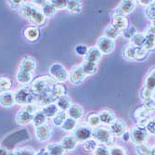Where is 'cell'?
Wrapping results in <instances>:
<instances>
[{"label": "cell", "instance_id": "cell-54", "mask_svg": "<svg viewBox=\"0 0 155 155\" xmlns=\"http://www.w3.org/2000/svg\"><path fill=\"white\" fill-rule=\"evenodd\" d=\"M8 2V5L10 7L11 9L13 10H19L20 8L21 7V5L25 2V1H22V0H12V1H7Z\"/></svg>", "mask_w": 155, "mask_h": 155}, {"label": "cell", "instance_id": "cell-8", "mask_svg": "<svg viewBox=\"0 0 155 155\" xmlns=\"http://www.w3.org/2000/svg\"><path fill=\"white\" fill-rule=\"evenodd\" d=\"M137 7V2L133 1V0H124L122 1L119 6L114 9L111 13V16H116V15H123V16H126L131 14L135 8Z\"/></svg>", "mask_w": 155, "mask_h": 155}, {"label": "cell", "instance_id": "cell-28", "mask_svg": "<svg viewBox=\"0 0 155 155\" xmlns=\"http://www.w3.org/2000/svg\"><path fill=\"white\" fill-rule=\"evenodd\" d=\"M46 150L48 155H64L65 150L60 142H53L47 146Z\"/></svg>", "mask_w": 155, "mask_h": 155}, {"label": "cell", "instance_id": "cell-24", "mask_svg": "<svg viewBox=\"0 0 155 155\" xmlns=\"http://www.w3.org/2000/svg\"><path fill=\"white\" fill-rule=\"evenodd\" d=\"M16 79H17V82L21 84V86H27V84H31L34 78H33V74H29V73L18 70L17 74H16Z\"/></svg>", "mask_w": 155, "mask_h": 155}, {"label": "cell", "instance_id": "cell-60", "mask_svg": "<svg viewBox=\"0 0 155 155\" xmlns=\"http://www.w3.org/2000/svg\"><path fill=\"white\" fill-rule=\"evenodd\" d=\"M149 155H155V148H154V146H151Z\"/></svg>", "mask_w": 155, "mask_h": 155}, {"label": "cell", "instance_id": "cell-59", "mask_svg": "<svg viewBox=\"0 0 155 155\" xmlns=\"http://www.w3.org/2000/svg\"><path fill=\"white\" fill-rule=\"evenodd\" d=\"M35 155H48V154L46 149H40V150L35 153Z\"/></svg>", "mask_w": 155, "mask_h": 155}, {"label": "cell", "instance_id": "cell-21", "mask_svg": "<svg viewBox=\"0 0 155 155\" xmlns=\"http://www.w3.org/2000/svg\"><path fill=\"white\" fill-rule=\"evenodd\" d=\"M23 35L24 37L30 42H35L39 38L40 32L36 26H27L23 30Z\"/></svg>", "mask_w": 155, "mask_h": 155}, {"label": "cell", "instance_id": "cell-58", "mask_svg": "<svg viewBox=\"0 0 155 155\" xmlns=\"http://www.w3.org/2000/svg\"><path fill=\"white\" fill-rule=\"evenodd\" d=\"M8 150L6 148L0 146V155H8Z\"/></svg>", "mask_w": 155, "mask_h": 155}, {"label": "cell", "instance_id": "cell-22", "mask_svg": "<svg viewBox=\"0 0 155 155\" xmlns=\"http://www.w3.org/2000/svg\"><path fill=\"white\" fill-rule=\"evenodd\" d=\"M46 20L47 18L44 16L43 12H42L41 7H38L33 13V15L31 16L29 21L35 24V26H41L46 22Z\"/></svg>", "mask_w": 155, "mask_h": 155}, {"label": "cell", "instance_id": "cell-13", "mask_svg": "<svg viewBox=\"0 0 155 155\" xmlns=\"http://www.w3.org/2000/svg\"><path fill=\"white\" fill-rule=\"evenodd\" d=\"M35 69H36V61L35 60V58L31 57V56H26V57H24L21 61L18 70L29 74H34Z\"/></svg>", "mask_w": 155, "mask_h": 155}, {"label": "cell", "instance_id": "cell-42", "mask_svg": "<svg viewBox=\"0 0 155 155\" xmlns=\"http://www.w3.org/2000/svg\"><path fill=\"white\" fill-rule=\"evenodd\" d=\"M145 16L147 19L150 21V24H154V19H155V2L151 3L150 6L145 8L144 10Z\"/></svg>", "mask_w": 155, "mask_h": 155}, {"label": "cell", "instance_id": "cell-36", "mask_svg": "<svg viewBox=\"0 0 155 155\" xmlns=\"http://www.w3.org/2000/svg\"><path fill=\"white\" fill-rule=\"evenodd\" d=\"M47 117L46 115L43 114V111H42L41 110H38L35 115H34V118H33V121H32V124L33 125L35 126V127H38V126L42 125V124H46L47 122Z\"/></svg>", "mask_w": 155, "mask_h": 155}, {"label": "cell", "instance_id": "cell-51", "mask_svg": "<svg viewBox=\"0 0 155 155\" xmlns=\"http://www.w3.org/2000/svg\"><path fill=\"white\" fill-rule=\"evenodd\" d=\"M87 49H88V47H87L86 45H84V44L76 45L75 48H74V51H75L76 55L79 56V57H84V55L87 54Z\"/></svg>", "mask_w": 155, "mask_h": 155}, {"label": "cell", "instance_id": "cell-27", "mask_svg": "<svg viewBox=\"0 0 155 155\" xmlns=\"http://www.w3.org/2000/svg\"><path fill=\"white\" fill-rule=\"evenodd\" d=\"M66 8L73 14H80L83 10V3L79 0H69L67 1Z\"/></svg>", "mask_w": 155, "mask_h": 155}, {"label": "cell", "instance_id": "cell-18", "mask_svg": "<svg viewBox=\"0 0 155 155\" xmlns=\"http://www.w3.org/2000/svg\"><path fill=\"white\" fill-rule=\"evenodd\" d=\"M112 25L122 34V32L127 28V26L130 24L128 21V19L123 15H116L112 17Z\"/></svg>", "mask_w": 155, "mask_h": 155}, {"label": "cell", "instance_id": "cell-49", "mask_svg": "<svg viewBox=\"0 0 155 155\" xmlns=\"http://www.w3.org/2000/svg\"><path fill=\"white\" fill-rule=\"evenodd\" d=\"M143 101V108H145L148 111L152 112L154 111L155 109V101H154V97H150L146 98V100L142 101Z\"/></svg>", "mask_w": 155, "mask_h": 155}, {"label": "cell", "instance_id": "cell-4", "mask_svg": "<svg viewBox=\"0 0 155 155\" xmlns=\"http://www.w3.org/2000/svg\"><path fill=\"white\" fill-rule=\"evenodd\" d=\"M97 144H103L106 146H110L114 142V137H112L109 127L103 125H100L94 128L92 131V137Z\"/></svg>", "mask_w": 155, "mask_h": 155}, {"label": "cell", "instance_id": "cell-56", "mask_svg": "<svg viewBox=\"0 0 155 155\" xmlns=\"http://www.w3.org/2000/svg\"><path fill=\"white\" fill-rule=\"evenodd\" d=\"M154 31H155V27H154V24H150L148 26V28L145 30V33L144 34H154Z\"/></svg>", "mask_w": 155, "mask_h": 155}, {"label": "cell", "instance_id": "cell-7", "mask_svg": "<svg viewBox=\"0 0 155 155\" xmlns=\"http://www.w3.org/2000/svg\"><path fill=\"white\" fill-rule=\"evenodd\" d=\"M92 131L93 129L87 124H77L73 131V136L78 143H83L92 137Z\"/></svg>", "mask_w": 155, "mask_h": 155}, {"label": "cell", "instance_id": "cell-43", "mask_svg": "<svg viewBox=\"0 0 155 155\" xmlns=\"http://www.w3.org/2000/svg\"><path fill=\"white\" fill-rule=\"evenodd\" d=\"M137 33V28L133 25V24H129L127 26L126 29H124L123 32H122V36L126 39V40H131V38Z\"/></svg>", "mask_w": 155, "mask_h": 155}, {"label": "cell", "instance_id": "cell-53", "mask_svg": "<svg viewBox=\"0 0 155 155\" xmlns=\"http://www.w3.org/2000/svg\"><path fill=\"white\" fill-rule=\"evenodd\" d=\"M139 97L142 101L146 100V98H150V97H154V91L147 89L145 87H142L141 90L139 92Z\"/></svg>", "mask_w": 155, "mask_h": 155}, {"label": "cell", "instance_id": "cell-30", "mask_svg": "<svg viewBox=\"0 0 155 155\" xmlns=\"http://www.w3.org/2000/svg\"><path fill=\"white\" fill-rule=\"evenodd\" d=\"M143 87L152 90V91L155 90V69H154V67L151 68V70L149 72L147 76L145 77Z\"/></svg>", "mask_w": 155, "mask_h": 155}, {"label": "cell", "instance_id": "cell-35", "mask_svg": "<svg viewBox=\"0 0 155 155\" xmlns=\"http://www.w3.org/2000/svg\"><path fill=\"white\" fill-rule=\"evenodd\" d=\"M130 45L135 48H143L145 43V35L144 33H137L130 40Z\"/></svg>", "mask_w": 155, "mask_h": 155}, {"label": "cell", "instance_id": "cell-9", "mask_svg": "<svg viewBox=\"0 0 155 155\" xmlns=\"http://www.w3.org/2000/svg\"><path fill=\"white\" fill-rule=\"evenodd\" d=\"M96 48L101 52L102 55H109L115 48V41L102 35L97 40Z\"/></svg>", "mask_w": 155, "mask_h": 155}, {"label": "cell", "instance_id": "cell-37", "mask_svg": "<svg viewBox=\"0 0 155 155\" xmlns=\"http://www.w3.org/2000/svg\"><path fill=\"white\" fill-rule=\"evenodd\" d=\"M87 124L91 127L92 129L100 126L101 124V121H100V117H98L97 114H94V112H90V114H87Z\"/></svg>", "mask_w": 155, "mask_h": 155}, {"label": "cell", "instance_id": "cell-10", "mask_svg": "<svg viewBox=\"0 0 155 155\" xmlns=\"http://www.w3.org/2000/svg\"><path fill=\"white\" fill-rule=\"evenodd\" d=\"M52 134H53L52 126L47 123L38 126V127H35V137L40 142H46L48 140H49Z\"/></svg>", "mask_w": 155, "mask_h": 155}, {"label": "cell", "instance_id": "cell-17", "mask_svg": "<svg viewBox=\"0 0 155 155\" xmlns=\"http://www.w3.org/2000/svg\"><path fill=\"white\" fill-rule=\"evenodd\" d=\"M61 145L65 151H73L76 149L78 142L76 141V139L74 137L73 135L66 136L61 140Z\"/></svg>", "mask_w": 155, "mask_h": 155}, {"label": "cell", "instance_id": "cell-14", "mask_svg": "<svg viewBox=\"0 0 155 155\" xmlns=\"http://www.w3.org/2000/svg\"><path fill=\"white\" fill-rule=\"evenodd\" d=\"M38 7H39V6L35 5L33 1H32V2H26V1H25V2L21 5V7L20 8L19 13H20V15H21L22 18H24V19H26V20L29 21L30 18H31V16L33 15V13L35 12V10Z\"/></svg>", "mask_w": 155, "mask_h": 155}, {"label": "cell", "instance_id": "cell-29", "mask_svg": "<svg viewBox=\"0 0 155 155\" xmlns=\"http://www.w3.org/2000/svg\"><path fill=\"white\" fill-rule=\"evenodd\" d=\"M84 74H86V76L93 75L97 73V64L94 62H89V61H83V63L80 65Z\"/></svg>", "mask_w": 155, "mask_h": 155}, {"label": "cell", "instance_id": "cell-31", "mask_svg": "<svg viewBox=\"0 0 155 155\" xmlns=\"http://www.w3.org/2000/svg\"><path fill=\"white\" fill-rule=\"evenodd\" d=\"M41 110L43 111V114L46 115L47 118H53L58 114V111L60 110L57 107V105H56V103H50V104H48L44 107H42Z\"/></svg>", "mask_w": 155, "mask_h": 155}, {"label": "cell", "instance_id": "cell-11", "mask_svg": "<svg viewBox=\"0 0 155 155\" xmlns=\"http://www.w3.org/2000/svg\"><path fill=\"white\" fill-rule=\"evenodd\" d=\"M86 78H87V76L84 74L80 65H74L71 69V71L69 72V78L68 79L73 84H74V86L82 84Z\"/></svg>", "mask_w": 155, "mask_h": 155}, {"label": "cell", "instance_id": "cell-55", "mask_svg": "<svg viewBox=\"0 0 155 155\" xmlns=\"http://www.w3.org/2000/svg\"><path fill=\"white\" fill-rule=\"evenodd\" d=\"M136 2H137L140 6H143L146 8V7L150 6L151 3H153L154 0H138V1H136Z\"/></svg>", "mask_w": 155, "mask_h": 155}, {"label": "cell", "instance_id": "cell-33", "mask_svg": "<svg viewBox=\"0 0 155 155\" xmlns=\"http://www.w3.org/2000/svg\"><path fill=\"white\" fill-rule=\"evenodd\" d=\"M41 10L46 18H52L57 13V10L50 4L49 1H44V4L41 6Z\"/></svg>", "mask_w": 155, "mask_h": 155}, {"label": "cell", "instance_id": "cell-38", "mask_svg": "<svg viewBox=\"0 0 155 155\" xmlns=\"http://www.w3.org/2000/svg\"><path fill=\"white\" fill-rule=\"evenodd\" d=\"M145 35V43L143 48L150 52L154 50L155 48V34H144Z\"/></svg>", "mask_w": 155, "mask_h": 155}, {"label": "cell", "instance_id": "cell-39", "mask_svg": "<svg viewBox=\"0 0 155 155\" xmlns=\"http://www.w3.org/2000/svg\"><path fill=\"white\" fill-rule=\"evenodd\" d=\"M77 121L74 120V119H72L70 117H67L65 119V121L63 122V124H61V129L63 131H66V132H73L74 130V128L77 126Z\"/></svg>", "mask_w": 155, "mask_h": 155}, {"label": "cell", "instance_id": "cell-46", "mask_svg": "<svg viewBox=\"0 0 155 155\" xmlns=\"http://www.w3.org/2000/svg\"><path fill=\"white\" fill-rule=\"evenodd\" d=\"M151 146L148 143H143L136 146V153L137 155H149Z\"/></svg>", "mask_w": 155, "mask_h": 155}, {"label": "cell", "instance_id": "cell-40", "mask_svg": "<svg viewBox=\"0 0 155 155\" xmlns=\"http://www.w3.org/2000/svg\"><path fill=\"white\" fill-rule=\"evenodd\" d=\"M12 87V82L9 78L0 76V94L10 91Z\"/></svg>", "mask_w": 155, "mask_h": 155}, {"label": "cell", "instance_id": "cell-19", "mask_svg": "<svg viewBox=\"0 0 155 155\" xmlns=\"http://www.w3.org/2000/svg\"><path fill=\"white\" fill-rule=\"evenodd\" d=\"M15 103V98L12 91L5 92L0 94V106L4 108H10L13 107Z\"/></svg>", "mask_w": 155, "mask_h": 155}, {"label": "cell", "instance_id": "cell-15", "mask_svg": "<svg viewBox=\"0 0 155 155\" xmlns=\"http://www.w3.org/2000/svg\"><path fill=\"white\" fill-rule=\"evenodd\" d=\"M84 61H89V62H94V63H98L101 61V58H102V54L101 52L98 50L96 46L94 47H90L88 48L87 54L84 55Z\"/></svg>", "mask_w": 155, "mask_h": 155}, {"label": "cell", "instance_id": "cell-41", "mask_svg": "<svg viewBox=\"0 0 155 155\" xmlns=\"http://www.w3.org/2000/svg\"><path fill=\"white\" fill-rule=\"evenodd\" d=\"M67 112L63 111V110H59L58 114H56L53 118H52V123L55 126H58V127H61V124H63V122L65 121V119L67 118Z\"/></svg>", "mask_w": 155, "mask_h": 155}, {"label": "cell", "instance_id": "cell-5", "mask_svg": "<svg viewBox=\"0 0 155 155\" xmlns=\"http://www.w3.org/2000/svg\"><path fill=\"white\" fill-rule=\"evenodd\" d=\"M129 136H130V141L134 143L136 146L147 143L150 137L148 132L146 131L145 126H141L138 124L133 126L129 130Z\"/></svg>", "mask_w": 155, "mask_h": 155}, {"label": "cell", "instance_id": "cell-16", "mask_svg": "<svg viewBox=\"0 0 155 155\" xmlns=\"http://www.w3.org/2000/svg\"><path fill=\"white\" fill-rule=\"evenodd\" d=\"M66 112H67L68 117L74 119L76 121L80 120L84 116V108L79 104H72Z\"/></svg>", "mask_w": 155, "mask_h": 155}, {"label": "cell", "instance_id": "cell-3", "mask_svg": "<svg viewBox=\"0 0 155 155\" xmlns=\"http://www.w3.org/2000/svg\"><path fill=\"white\" fill-rule=\"evenodd\" d=\"M36 104H28L22 106V108L17 112L15 120L20 125H27L32 124L33 118L35 112L38 110Z\"/></svg>", "mask_w": 155, "mask_h": 155}, {"label": "cell", "instance_id": "cell-1", "mask_svg": "<svg viewBox=\"0 0 155 155\" xmlns=\"http://www.w3.org/2000/svg\"><path fill=\"white\" fill-rule=\"evenodd\" d=\"M15 103L21 106H25L28 104H35L37 100V95L33 91L30 84L21 86L13 92Z\"/></svg>", "mask_w": 155, "mask_h": 155}, {"label": "cell", "instance_id": "cell-12", "mask_svg": "<svg viewBox=\"0 0 155 155\" xmlns=\"http://www.w3.org/2000/svg\"><path fill=\"white\" fill-rule=\"evenodd\" d=\"M126 124L123 119L116 118L114 122L110 124V131L114 137H121L124 133L127 130L126 129Z\"/></svg>", "mask_w": 155, "mask_h": 155}, {"label": "cell", "instance_id": "cell-32", "mask_svg": "<svg viewBox=\"0 0 155 155\" xmlns=\"http://www.w3.org/2000/svg\"><path fill=\"white\" fill-rule=\"evenodd\" d=\"M119 35H121V33L112 24H109L108 26H106L104 31H103V36H105V37H107L109 39L114 40V41Z\"/></svg>", "mask_w": 155, "mask_h": 155}, {"label": "cell", "instance_id": "cell-2", "mask_svg": "<svg viewBox=\"0 0 155 155\" xmlns=\"http://www.w3.org/2000/svg\"><path fill=\"white\" fill-rule=\"evenodd\" d=\"M55 84H57V82L51 76L44 75L33 79L30 84V87L37 96H41L48 93Z\"/></svg>", "mask_w": 155, "mask_h": 155}, {"label": "cell", "instance_id": "cell-20", "mask_svg": "<svg viewBox=\"0 0 155 155\" xmlns=\"http://www.w3.org/2000/svg\"><path fill=\"white\" fill-rule=\"evenodd\" d=\"M98 114V117H100L101 124H104L108 125H110L117 118L114 111L111 110H102L101 111H100V114Z\"/></svg>", "mask_w": 155, "mask_h": 155}, {"label": "cell", "instance_id": "cell-6", "mask_svg": "<svg viewBox=\"0 0 155 155\" xmlns=\"http://www.w3.org/2000/svg\"><path fill=\"white\" fill-rule=\"evenodd\" d=\"M48 72L50 76L57 83H64L69 78V72L60 62H54L50 65Z\"/></svg>", "mask_w": 155, "mask_h": 155}, {"label": "cell", "instance_id": "cell-48", "mask_svg": "<svg viewBox=\"0 0 155 155\" xmlns=\"http://www.w3.org/2000/svg\"><path fill=\"white\" fill-rule=\"evenodd\" d=\"M110 155H127V150L123 146H112L110 148Z\"/></svg>", "mask_w": 155, "mask_h": 155}, {"label": "cell", "instance_id": "cell-57", "mask_svg": "<svg viewBox=\"0 0 155 155\" xmlns=\"http://www.w3.org/2000/svg\"><path fill=\"white\" fill-rule=\"evenodd\" d=\"M122 138H123V140L124 141H129L130 140V136H129V131H127L126 130L124 133V135L121 137Z\"/></svg>", "mask_w": 155, "mask_h": 155}, {"label": "cell", "instance_id": "cell-52", "mask_svg": "<svg viewBox=\"0 0 155 155\" xmlns=\"http://www.w3.org/2000/svg\"><path fill=\"white\" fill-rule=\"evenodd\" d=\"M145 128H146V131L148 132L150 137L155 135V121H154V118H150L149 120V122L145 125Z\"/></svg>", "mask_w": 155, "mask_h": 155}, {"label": "cell", "instance_id": "cell-25", "mask_svg": "<svg viewBox=\"0 0 155 155\" xmlns=\"http://www.w3.org/2000/svg\"><path fill=\"white\" fill-rule=\"evenodd\" d=\"M56 105L59 108L60 110H63V111H67V110L70 108L73 103H72V100L70 98V97L68 95H63L61 97H59L57 101H56Z\"/></svg>", "mask_w": 155, "mask_h": 155}, {"label": "cell", "instance_id": "cell-47", "mask_svg": "<svg viewBox=\"0 0 155 155\" xmlns=\"http://www.w3.org/2000/svg\"><path fill=\"white\" fill-rule=\"evenodd\" d=\"M92 155H110V147L103 144H98L92 152Z\"/></svg>", "mask_w": 155, "mask_h": 155}, {"label": "cell", "instance_id": "cell-34", "mask_svg": "<svg viewBox=\"0 0 155 155\" xmlns=\"http://www.w3.org/2000/svg\"><path fill=\"white\" fill-rule=\"evenodd\" d=\"M36 151L32 147H21L14 150L12 151H8V155H35Z\"/></svg>", "mask_w": 155, "mask_h": 155}, {"label": "cell", "instance_id": "cell-50", "mask_svg": "<svg viewBox=\"0 0 155 155\" xmlns=\"http://www.w3.org/2000/svg\"><path fill=\"white\" fill-rule=\"evenodd\" d=\"M49 2L56 8V10H62L67 7V1H63V0H50Z\"/></svg>", "mask_w": 155, "mask_h": 155}, {"label": "cell", "instance_id": "cell-26", "mask_svg": "<svg viewBox=\"0 0 155 155\" xmlns=\"http://www.w3.org/2000/svg\"><path fill=\"white\" fill-rule=\"evenodd\" d=\"M136 49L137 48L133 47L132 45H126L122 49V56L123 58L128 61H134L136 56Z\"/></svg>", "mask_w": 155, "mask_h": 155}, {"label": "cell", "instance_id": "cell-23", "mask_svg": "<svg viewBox=\"0 0 155 155\" xmlns=\"http://www.w3.org/2000/svg\"><path fill=\"white\" fill-rule=\"evenodd\" d=\"M49 97L53 101V102L55 103L56 101L58 100L59 97H61V96L65 95V87L62 86L61 84H55L54 86L51 87L50 91H49Z\"/></svg>", "mask_w": 155, "mask_h": 155}, {"label": "cell", "instance_id": "cell-44", "mask_svg": "<svg viewBox=\"0 0 155 155\" xmlns=\"http://www.w3.org/2000/svg\"><path fill=\"white\" fill-rule=\"evenodd\" d=\"M149 51H147L144 48H137L136 49V56L135 61H143L149 57Z\"/></svg>", "mask_w": 155, "mask_h": 155}, {"label": "cell", "instance_id": "cell-45", "mask_svg": "<svg viewBox=\"0 0 155 155\" xmlns=\"http://www.w3.org/2000/svg\"><path fill=\"white\" fill-rule=\"evenodd\" d=\"M82 145H83L84 150L86 152H93L98 144H97V141H95L93 138H90V139L86 140L84 142H83Z\"/></svg>", "mask_w": 155, "mask_h": 155}]
</instances>
